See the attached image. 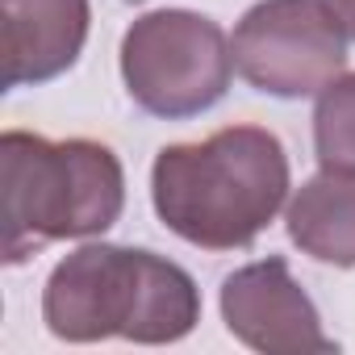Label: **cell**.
Instances as JSON below:
<instances>
[{
    "instance_id": "cell-4",
    "label": "cell",
    "mask_w": 355,
    "mask_h": 355,
    "mask_svg": "<svg viewBox=\"0 0 355 355\" xmlns=\"http://www.w3.org/2000/svg\"><path fill=\"white\" fill-rule=\"evenodd\" d=\"M234 76L222 26L193 9H150L121 38V80L130 101L163 121L214 109Z\"/></svg>"
},
{
    "instance_id": "cell-6",
    "label": "cell",
    "mask_w": 355,
    "mask_h": 355,
    "mask_svg": "<svg viewBox=\"0 0 355 355\" xmlns=\"http://www.w3.org/2000/svg\"><path fill=\"white\" fill-rule=\"evenodd\" d=\"M226 330L263 355H330L338 343L322 330V313L293 280L280 255L247 263L222 280Z\"/></svg>"
},
{
    "instance_id": "cell-10",
    "label": "cell",
    "mask_w": 355,
    "mask_h": 355,
    "mask_svg": "<svg viewBox=\"0 0 355 355\" xmlns=\"http://www.w3.org/2000/svg\"><path fill=\"white\" fill-rule=\"evenodd\" d=\"M330 5H334V13H338V21H343L347 38H355V0H330Z\"/></svg>"
},
{
    "instance_id": "cell-2",
    "label": "cell",
    "mask_w": 355,
    "mask_h": 355,
    "mask_svg": "<svg viewBox=\"0 0 355 355\" xmlns=\"http://www.w3.org/2000/svg\"><path fill=\"white\" fill-rule=\"evenodd\" d=\"M42 322L63 343L130 338L163 347L197 330L201 288L180 263L155 251L88 243L46 276Z\"/></svg>"
},
{
    "instance_id": "cell-3",
    "label": "cell",
    "mask_w": 355,
    "mask_h": 355,
    "mask_svg": "<svg viewBox=\"0 0 355 355\" xmlns=\"http://www.w3.org/2000/svg\"><path fill=\"white\" fill-rule=\"evenodd\" d=\"M0 193H5V263L13 268L46 243L105 234L125 209V171L105 142H51L30 130H5Z\"/></svg>"
},
{
    "instance_id": "cell-1",
    "label": "cell",
    "mask_w": 355,
    "mask_h": 355,
    "mask_svg": "<svg viewBox=\"0 0 355 355\" xmlns=\"http://www.w3.org/2000/svg\"><path fill=\"white\" fill-rule=\"evenodd\" d=\"M150 201L159 222L201 251H243L288 201V155L263 125H226L205 142L155 155Z\"/></svg>"
},
{
    "instance_id": "cell-8",
    "label": "cell",
    "mask_w": 355,
    "mask_h": 355,
    "mask_svg": "<svg viewBox=\"0 0 355 355\" xmlns=\"http://www.w3.org/2000/svg\"><path fill=\"white\" fill-rule=\"evenodd\" d=\"M284 226L301 255L334 268H355V175H309L288 201Z\"/></svg>"
},
{
    "instance_id": "cell-7",
    "label": "cell",
    "mask_w": 355,
    "mask_h": 355,
    "mask_svg": "<svg viewBox=\"0 0 355 355\" xmlns=\"http://www.w3.org/2000/svg\"><path fill=\"white\" fill-rule=\"evenodd\" d=\"M5 9V88L46 84L76 67L92 5L88 0H0Z\"/></svg>"
},
{
    "instance_id": "cell-5",
    "label": "cell",
    "mask_w": 355,
    "mask_h": 355,
    "mask_svg": "<svg viewBox=\"0 0 355 355\" xmlns=\"http://www.w3.org/2000/svg\"><path fill=\"white\" fill-rule=\"evenodd\" d=\"M239 76L268 96L301 101L347 67V30L330 0H259L230 38Z\"/></svg>"
},
{
    "instance_id": "cell-9",
    "label": "cell",
    "mask_w": 355,
    "mask_h": 355,
    "mask_svg": "<svg viewBox=\"0 0 355 355\" xmlns=\"http://www.w3.org/2000/svg\"><path fill=\"white\" fill-rule=\"evenodd\" d=\"M313 150L322 171L355 175V71L338 76L318 92L313 109Z\"/></svg>"
}]
</instances>
